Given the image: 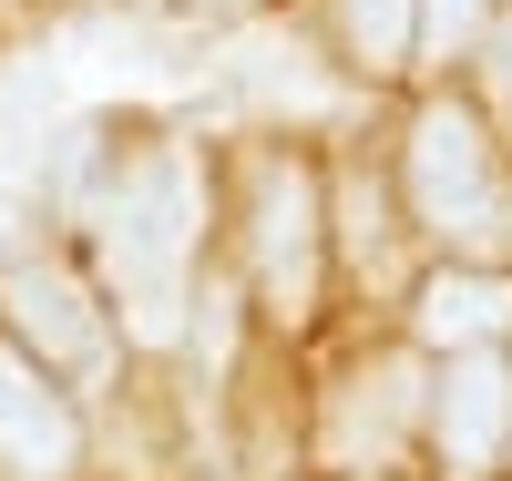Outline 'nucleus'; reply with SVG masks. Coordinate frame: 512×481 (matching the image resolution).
Segmentation results:
<instances>
[{"instance_id": "nucleus-13", "label": "nucleus", "mask_w": 512, "mask_h": 481, "mask_svg": "<svg viewBox=\"0 0 512 481\" xmlns=\"http://www.w3.org/2000/svg\"><path fill=\"white\" fill-rule=\"evenodd\" d=\"M185 11H236V0H185Z\"/></svg>"}, {"instance_id": "nucleus-10", "label": "nucleus", "mask_w": 512, "mask_h": 481, "mask_svg": "<svg viewBox=\"0 0 512 481\" xmlns=\"http://www.w3.org/2000/svg\"><path fill=\"white\" fill-rule=\"evenodd\" d=\"M328 21H338V52L369 82H390L410 62V41H420V0H328Z\"/></svg>"}, {"instance_id": "nucleus-9", "label": "nucleus", "mask_w": 512, "mask_h": 481, "mask_svg": "<svg viewBox=\"0 0 512 481\" xmlns=\"http://www.w3.org/2000/svg\"><path fill=\"white\" fill-rule=\"evenodd\" d=\"M512 328V277H482V267H441L420 287V338L431 348H482Z\"/></svg>"}, {"instance_id": "nucleus-3", "label": "nucleus", "mask_w": 512, "mask_h": 481, "mask_svg": "<svg viewBox=\"0 0 512 481\" xmlns=\"http://www.w3.org/2000/svg\"><path fill=\"white\" fill-rule=\"evenodd\" d=\"M400 174H410V215H420L431 236L472 246V256H512V185H502L482 123L461 113V103H431V113L410 123Z\"/></svg>"}, {"instance_id": "nucleus-12", "label": "nucleus", "mask_w": 512, "mask_h": 481, "mask_svg": "<svg viewBox=\"0 0 512 481\" xmlns=\"http://www.w3.org/2000/svg\"><path fill=\"white\" fill-rule=\"evenodd\" d=\"M482 82H492V103H502V123H512V31L482 41Z\"/></svg>"}, {"instance_id": "nucleus-8", "label": "nucleus", "mask_w": 512, "mask_h": 481, "mask_svg": "<svg viewBox=\"0 0 512 481\" xmlns=\"http://www.w3.org/2000/svg\"><path fill=\"white\" fill-rule=\"evenodd\" d=\"M226 82L256 103V113H338V82L308 62V41H287V31H267V41H246V52L226 62Z\"/></svg>"}, {"instance_id": "nucleus-6", "label": "nucleus", "mask_w": 512, "mask_h": 481, "mask_svg": "<svg viewBox=\"0 0 512 481\" xmlns=\"http://www.w3.org/2000/svg\"><path fill=\"white\" fill-rule=\"evenodd\" d=\"M502 430H512V369L492 359V348H461V359L441 369V389H431V441H441L451 481L492 471Z\"/></svg>"}, {"instance_id": "nucleus-1", "label": "nucleus", "mask_w": 512, "mask_h": 481, "mask_svg": "<svg viewBox=\"0 0 512 481\" xmlns=\"http://www.w3.org/2000/svg\"><path fill=\"white\" fill-rule=\"evenodd\" d=\"M72 226L93 246V287L113 297L123 338H185L195 308V256H205V164L175 134L103 144L72 185Z\"/></svg>"}, {"instance_id": "nucleus-5", "label": "nucleus", "mask_w": 512, "mask_h": 481, "mask_svg": "<svg viewBox=\"0 0 512 481\" xmlns=\"http://www.w3.org/2000/svg\"><path fill=\"white\" fill-rule=\"evenodd\" d=\"M82 400L31 359V348L0 338V481H82Z\"/></svg>"}, {"instance_id": "nucleus-11", "label": "nucleus", "mask_w": 512, "mask_h": 481, "mask_svg": "<svg viewBox=\"0 0 512 481\" xmlns=\"http://www.w3.org/2000/svg\"><path fill=\"white\" fill-rule=\"evenodd\" d=\"M482 41V0H420V52H472Z\"/></svg>"}, {"instance_id": "nucleus-7", "label": "nucleus", "mask_w": 512, "mask_h": 481, "mask_svg": "<svg viewBox=\"0 0 512 481\" xmlns=\"http://www.w3.org/2000/svg\"><path fill=\"white\" fill-rule=\"evenodd\" d=\"M400 430H410V369L400 359H369V369H349L338 379V400H328V461H390L400 451Z\"/></svg>"}, {"instance_id": "nucleus-2", "label": "nucleus", "mask_w": 512, "mask_h": 481, "mask_svg": "<svg viewBox=\"0 0 512 481\" xmlns=\"http://www.w3.org/2000/svg\"><path fill=\"white\" fill-rule=\"evenodd\" d=\"M0 338L31 348L52 379L93 389L113 369V297L82 277L62 246H11L0 256Z\"/></svg>"}, {"instance_id": "nucleus-4", "label": "nucleus", "mask_w": 512, "mask_h": 481, "mask_svg": "<svg viewBox=\"0 0 512 481\" xmlns=\"http://www.w3.org/2000/svg\"><path fill=\"white\" fill-rule=\"evenodd\" d=\"M318 236H328V215H318L308 154L267 144L246 164V277H256V308L287 328L318 308Z\"/></svg>"}]
</instances>
